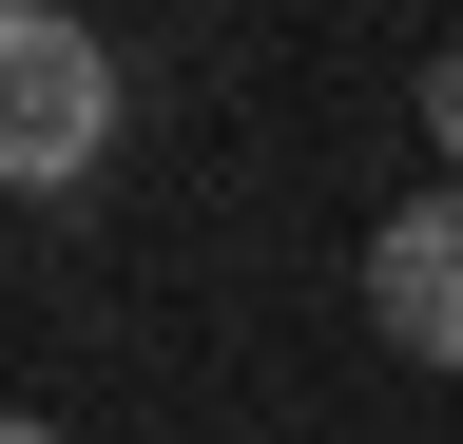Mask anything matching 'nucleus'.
I'll list each match as a JSON object with an SVG mask.
<instances>
[{
  "label": "nucleus",
  "mask_w": 463,
  "mask_h": 444,
  "mask_svg": "<svg viewBox=\"0 0 463 444\" xmlns=\"http://www.w3.org/2000/svg\"><path fill=\"white\" fill-rule=\"evenodd\" d=\"M116 155V39L78 0H0V194H97Z\"/></svg>",
  "instance_id": "f257e3e1"
},
{
  "label": "nucleus",
  "mask_w": 463,
  "mask_h": 444,
  "mask_svg": "<svg viewBox=\"0 0 463 444\" xmlns=\"http://www.w3.org/2000/svg\"><path fill=\"white\" fill-rule=\"evenodd\" d=\"M367 328H386L405 367H463V175L405 194L386 232H367Z\"/></svg>",
  "instance_id": "f03ea898"
},
{
  "label": "nucleus",
  "mask_w": 463,
  "mask_h": 444,
  "mask_svg": "<svg viewBox=\"0 0 463 444\" xmlns=\"http://www.w3.org/2000/svg\"><path fill=\"white\" fill-rule=\"evenodd\" d=\"M425 136H444V175H463V39L425 59Z\"/></svg>",
  "instance_id": "7ed1b4c3"
},
{
  "label": "nucleus",
  "mask_w": 463,
  "mask_h": 444,
  "mask_svg": "<svg viewBox=\"0 0 463 444\" xmlns=\"http://www.w3.org/2000/svg\"><path fill=\"white\" fill-rule=\"evenodd\" d=\"M0 444H58V425H39V406H0Z\"/></svg>",
  "instance_id": "20e7f679"
}]
</instances>
